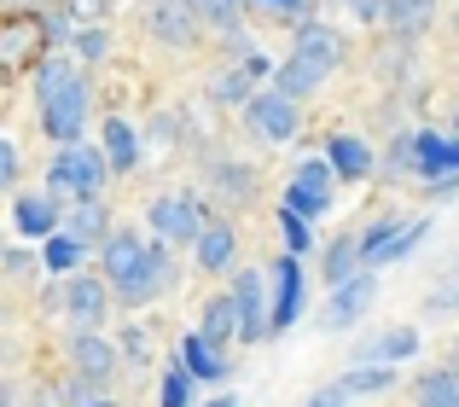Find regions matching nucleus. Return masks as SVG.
I'll return each instance as SVG.
<instances>
[{
  "mask_svg": "<svg viewBox=\"0 0 459 407\" xmlns=\"http://www.w3.org/2000/svg\"><path fill=\"white\" fill-rule=\"evenodd\" d=\"M100 273L111 280V291L123 297L128 308L157 303V297L175 285V262H169V245L140 227H117L111 238L100 245Z\"/></svg>",
  "mask_w": 459,
  "mask_h": 407,
  "instance_id": "obj_1",
  "label": "nucleus"
},
{
  "mask_svg": "<svg viewBox=\"0 0 459 407\" xmlns=\"http://www.w3.org/2000/svg\"><path fill=\"white\" fill-rule=\"evenodd\" d=\"M35 100H41V134L58 146H76L88 134V82H82L76 58L41 53L35 65Z\"/></svg>",
  "mask_w": 459,
  "mask_h": 407,
  "instance_id": "obj_2",
  "label": "nucleus"
},
{
  "mask_svg": "<svg viewBox=\"0 0 459 407\" xmlns=\"http://www.w3.org/2000/svg\"><path fill=\"white\" fill-rule=\"evenodd\" d=\"M111 175L117 169H111V158H105V146L76 140V146H58V158L47 163V193L88 204V198H100V186L111 181Z\"/></svg>",
  "mask_w": 459,
  "mask_h": 407,
  "instance_id": "obj_3",
  "label": "nucleus"
},
{
  "mask_svg": "<svg viewBox=\"0 0 459 407\" xmlns=\"http://www.w3.org/2000/svg\"><path fill=\"white\" fill-rule=\"evenodd\" d=\"M210 221L215 215L204 210L198 193H163V198H152V210H146V233L163 238V245H198Z\"/></svg>",
  "mask_w": 459,
  "mask_h": 407,
  "instance_id": "obj_4",
  "label": "nucleus"
},
{
  "mask_svg": "<svg viewBox=\"0 0 459 407\" xmlns=\"http://www.w3.org/2000/svg\"><path fill=\"white\" fill-rule=\"evenodd\" d=\"M425 238H430V215H390V221H372L360 233V250H367V268H395Z\"/></svg>",
  "mask_w": 459,
  "mask_h": 407,
  "instance_id": "obj_5",
  "label": "nucleus"
},
{
  "mask_svg": "<svg viewBox=\"0 0 459 407\" xmlns=\"http://www.w3.org/2000/svg\"><path fill=\"white\" fill-rule=\"evenodd\" d=\"M332 198H337V169H332V158H303L291 169V181H285V210H297V215H308V221H320L325 210H332Z\"/></svg>",
  "mask_w": 459,
  "mask_h": 407,
  "instance_id": "obj_6",
  "label": "nucleus"
},
{
  "mask_svg": "<svg viewBox=\"0 0 459 407\" xmlns=\"http://www.w3.org/2000/svg\"><path fill=\"white\" fill-rule=\"evenodd\" d=\"M233 303H238V343H262L273 338V285L256 268L233 273Z\"/></svg>",
  "mask_w": 459,
  "mask_h": 407,
  "instance_id": "obj_7",
  "label": "nucleus"
},
{
  "mask_svg": "<svg viewBox=\"0 0 459 407\" xmlns=\"http://www.w3.org/2000/svg\"><path fill=\"white\" fill-rule=\"evenodd\" d=\"M111 280L105 273H70L65 285H58V308H65L70 320H76V332H100L105 315H111Z\"/></svg>",
  "mask_w": 459,
  "mask_h": 407,
  "instance_id": "obj_8",
  "label": "nucleus"
},
{
  "mask_svg": "<svg viewBox=\"0 0 459 407\" xmlns=\"http://www.w3.org/2000/svg\"><path fill=\"white\" fill-rule=\"evenodd\" d=\"M245 128H250V140H262V146H285V140H297L303 117H297V100H285L280 88H262L256 100L245 105Z\"/></svg>",
  "mask_w": 459,
  "mask_h": 407,
  "instance_id": "obj_9",
  "label": "nucleus"
},
{
  "mask_svg": "<svg viewBox=\"0 0 459 407\" xmlns=\"http://www.w3.org/2000/svg\"><path fill=\"white\" fill-rule=\"evenodd\" d=\"M372 297H378V273H355L349 285H332V297H325V315H320V326L325 332H355L360 320H367V308H372Z\"/></svg>",
  "mask_w": 459,
  "mask_h": 407,
  "instance_id": "obj_10",
  "label": "nucleus"
},
{
  "mask_svg": "<svg viewBox=\"0 0 459 407\" xmlns=\"http://www.w3.org/2000/svg\"><path fill=\"white\" fill-rule=\"evenodd\" d=\"M70 367H76V378L105 390L117 378V367H123V343L100 338V332H70Z\"/></svg>",
  "mask_w": 459,
  "mask_h": 407,
  "instance_id": "obj_11",
  "label": "nucleus"
},
{
  "mask_svg": "<svg viewBox=\"0 0 459 407\" xmlns=\"http://www.w3.org/2000/svg\"><path fill=\"white\" fill-rule=\"evenodd\" d=\"M419 140V181L437 193V186L459 181V134H437V128H413Z\"/></svg>",
  "mask_w": 459,
  "mask_h": 407,
  "instance_id": "obj_12",
  "label": "nucleus"
},
{
  "mask_svg": "<svg viewBox=\"0 0 459 407\" xmlns=\"http://www.w3.org/2000/svg\"><path fill=\"white\" fill-rule=\"evenodd\" d=\"M12 227H18V238H35V245H47L53 233H65L58 193H12Z\"/></svg>",
  "mask_w": 459,
  "mask_h": 407,
  "instance_id": "obj_13",
  "label": "nucleus"
},
{
  "mask_svg": "<svg viewBox=\"0 0 459 407\" xmlns=\"http://www.w3.org/2000/svg\"><path fill=\"white\" fill-rule=\"evenodd\" d=\"M303 297H308V280H303V256L285 250L273 262V332H291L303 320Z\"/></svg>",
  "mask_w": 459,
  "mask_h": 407,
  "instance_id": "obj_14",
  "label": "nucleus"
},
{
  "mask_svg": "<svg viewBox=\"0 0 459 407\" xmlns=\"http://www.w3.org/2000/svg\"><path fill=\"white\" fill-rule=\"evenodd\" d=\"M47 41H53V35H47V18H23V12H12L6 47H0V70L18 76V70L30 65V53H35V47H47Z\"/></svg>",
  "mask_w": 459,
  "mask_h": 407,
  "instance_id": "obj_15",
  "label": "nucleus"
},
{
  "mask_svg": "<svg viewBox=\"0 0 459 407\" xmlns=\"http://www.w3.org/2000/svg\"><path fill=\"white\" fill-rule=\"evenodd\" d=\"M175 367H186L198 385H221L227 378V355H221V343H210L198 326L180 338V350H175Z\"/></svg>",
  "mask_w": 459,
  "mask_h": 407,
  "instance_id": "obj_16",
  "label": "nucleus"
},
{
  "mask_svg": "<svg viewBox=\"0 0 459 407\" xmlns=\"http://www.w3.org/2000/svg\"><path fill=\"white\" fill-rule=\"evenodd\" d=\"M198 12H192V0H152V35L163 47H192L198 41Z\"/></svg>",
  "mask_w": 459,
  "mask_h": 407,
  "instance_id": "obj_17",
  "label": "nucleus"
},
{
  "mask_svg": "<svg viewBox=\"0 0 459 407\" xmlns=\"http://www.w3.org/2000/svg\"><path fill=\"white\" fill-rule=\"evenodd\" d=\"M233 256H238V227L215 215L204 238L192 245V262H198V273H233Z\"/></svg>",
  "mask_w": 459,
  "mask_h": 407,
  "instance_id": "obj_18",
  "label": "nucleus"
},
{
  "mask_svg": "<svg viewBox=\"0 0 459 407\" xmlns=\"http://www.w3.org/2000/svg\"><path fill=\"white\" fill-rule=\"evenodd\" d=\"M320 273H325V285H349L355 273H367V250H360V233H332V238H325Z\"/></svg>",
  "mask_w": 459,
  "mask_h": 407,
  "instance_id": "obj_19",
  "label": "nucleus"
},
{
  "mask_svg": "<svg viewBox=\"0 0 459 407\" xmlns=\"http://www.w3.org/2000/svg\"><path fill=\"white\" fill-rule=\"evenodd\" d=\"M325 158H332L337 181H372V169H378L372 146H367V140H355V134H332V140H325Z\"/></svg>",
  "mask_w": 459,
  "mask_h": 407,
  "instance_id": "obj_20",
  "label": "nucleus"
},
{
  "mask_svg": "<svg viewBox=\"0 0 459 407\" xmlns=\"http://www.w3.org/2000/svg\"><path fill=\"white\" fill-rule=\"evenodd\" d=\"M325 76H332V70H320V65H314V58H303V53H291L280 70H273V88H280L285 100L303 105L308 93H320V88H325Z\"/></svg>",
  "mask_w": 459,
  "mask_h": 407,
  "instance_id": "obj_21",
  "label": "nucleus"
},
{
  "mask_svg": "<svg viewBox=\"0 0 459 407\" xmlns=\"http://www.w3.org/2000/svg\"><path fill=\"white\" fill-rule=\"evenodd\" d=\"M291 53H303V58H314L320 70H337L343 65V35L332 30V23H320V18H308L303 30H297V47Z\"/></svg>",
  "mask_w": 459,
  "mask_h": 407,
  "instance_id": "obj_22",
  "label": "nucleus"
},
{
  "mask_svg": "<svg viewBox=\"0 0 459 407\" xmlns=\"http://www.w3.org/2000/svg\"><path fill=\"white\" fill-rule=\"evenodd\" d=\"M100 146H105V158H111V169H117V175H128V169L140 163V152H146V140H140V128H134V123L111 117V123L100 128Z\"/></svg>",
  "mask_w": 459,
  "mask_h": 407,
  "instance_id": "obj_23",
  "label": "nucleus"
},
{
  "mask_svg": "<svg viewBox=\"0 0 459 407\" xmlns=\"http://www.w3.org/2000/svg\"><path fill=\"white\" fill-rule=\"evenodd\" d=\"M65 233L76 238V245H105V238H111L117 227H111V210H105L100 198H88V204H70V215H65Z\"/></svg>",
  "mask_w": 459,
  "mask_h": 407,
  "instance_id": "obj_24",
  "label": "nucleus"
},
{
  "mask_svg": "<svg viewBox=\"0 0 459 407\" xmlns=\"http://www.w3.org/2000/svg\"><path fill=\"white\" fill-rule=\"evenodd\" d=\"M419 355V326H390L384 338H372L367 350L355 355V361H384V367H395V361H413Z\"/></svg>",
  "mask_w": 459,
  "mask_h": 407,
  "instance_id": "obj_25",
  "label": "nucleus"
},
{
  "mask_svg": "<svg viewBox=\"0 0 459 407\" xmlns=\"http://www.w3.org/2000/svg\"><path fill=\"white\" fill-rule=\"evenodd\" d=\"M198 332H204L210 343H221V350L238 338V303H233V291H221V297H210V303H204Z\"/></svg>",
  "mask_w": 459,
  "mask_h": 407,
  "instance_id": "obj_26",
  "label": "nucleus"
},
{
  "mask_svg": "<svg viewBox=\"0 0 459 407\" xmlns=\"http://www.w3.org/2000/svg\"><path fill=\"white\" fill-rule=\"evenodd\" d=\"M413 407H459V373H454V367H430V373H419Z\"/></svg>",
  "mask_w": 459,
  "mask_h": 407,
  "instance_id": "obj_27",
  "label": "nucleus"
},
{
  "mask_svg": "<svg viewBox=\"0 0 459 407\" xmlns=\"http://www.w3.org/2000/svg\"><path fill=\"white\" fill-rule=\"evenodd\" d=\"M337 385L349 390V396H384V390L395 385V367H384V361H355Z\"/></svg>",
  "mask_w": 459,
  "mask_h": 407,
  "instance_id": "obj_28",
  "label": "nucleus"
},
{
  "mask_svg": "<svg viewBox=\"0 0 459 407\" xmlns=\"http://www.w3.org/2000/svg\"><path fill=\"white\" fill-rule=\"evenodd\" d=\"M82 250H88V245H76L70 233H53L41 245V268L58 273V280H70V273H82Z\"/></svg>",
  "mask_w": 459,
  "mask_h": 407,
  "instance_id": "obj_29",
  "label": "nucleus"
},
{
  "mask_svg": "<svg viewBox=\"0 0 459 407\" xmlns=\"http://www.w3.org/2000/svg\"><path fill=\"white\" fill-rule=\"evenodd\" d=\"M437 18V0H390V30L395 35H425Z\"/></svg>",
  "mask_w": 459,
  "mask_h": 407,
  "instance_id": "obj_30",
  "label": "nucleus"
},
{
  "mask_svg": "<svg viewBox=\"0 0 459 407\" xmlns=\"http://www.w3.org/2000/svg\"><path fill=\"white\" fill-rule=\"evenodd\" d=\"M157 407H198V378L186 367H169L163 385H157Z\"/></svg>",
  "mask_w": 459,
  "mask_h": 407,
  "instance_id": "obj_31",
  "label": "nucleus"
},
{
  "mask_svg": "<svg viewBox=\"0 0 459 407\" xmlns=\"http://www.w3.org/2000/svg\"><path fill=\"white\" fill-rule=\"evenodd\" d=\"M384 163H390V181H419V140L402 134V140L390 146V158H384Z\"/></svg>",
  "mask_w": 459,
  "mask_h": 407,
  "instance_id": "obj_32",
  "label": "nucleus"
},
{
  "mask_svg": "<svg viewBox=\"0 0 459 407\" xmlns=\"http://www.w3.org/2000/svg\"><path fill=\"white\" fill-rule=\"evenodd\" d=\"M280 233H285V250H291V256H303V250H314V227H308V215L285 210V204H280Z\"/></svg>",
  "mask_w": 459,
  "mask_h": 407,
  "instance_id": "obj_33",
  "label": "nucleus"
},
{
  "mask_svg": "<svg viewBox=\"0 0 459 407\" xmlns=\"http://www.w3.org/2000/svg\"><path fill=\"white\" fill-rule=\"evenodd\" d=\"M238 6H245V0H192V12H198L210 30H238Z\"/></svg>",
  "mask_w": 459,
  "mask_h": 407,
  "instance_id": "obj_34",
  "label": "nucleus"
},
{
  "mask_svg": "<svg viewBox=\"0 0 459 407\" xmlns=\"http://www.w3.org/2000/svg\"><path fill=\"white\" fill-rule=\"evenodd\" d=\"M70 41H76V53H82V58H93V65L111 53V30H105V23H82Z\"/></svg>",
  "mask_w": 459,
  "mask_h": 407,
  "instance_id": "obj_35",
  "label": "nucleus"
},
{
  "mask_svg": "<svg viewBox=\"0 0 459 407\" xmlns=\"http://www.w3.org/2000/svg\"><path fill=\"white\" fill-rule=\"evenodd\" d=\"M215 186H221V193H233V198H250V193H256V181H250L245 163H215Z\"/></svg>",
  "mask_w": 459,
  "mask_h": 407,
  "instance_id": "obj_36",
  "label": "nucleus"
},
{
  "mask_svg": "<svg viewBox=\"0 0 459 407\" xmlns=\"http://www.w3.org/2000/svg\"><path fill=\"white\" fill-rule=\"evenodd\" d=\"M250 12L262 18H291V23H308V0H245Z\"/></svg>",
  "mask_w": 459,
  "mask_h": 407,
  "instance_id": "obj_37",
  "label": "nucleus"
},
{
  "mask_svg": "<svg viewBox=\"0 0 459 407\" xmlns=\"http://www.w3.org/2000/svg\"><path fill=\"white\" fill-rule=\"evenodd\" d=\"M117 343H123V361H134V367H146V361H152V332L128 326V332H123Z\"/></svg>",
  "mask_w": 459,
  "mask_h": 407,
  "instance_id": "obj_38",
  "label": "nucleus"
},
{
  "mask_svg": "<svg viewBox=\"0 0 459 407\" xmlns=\"http://www.w3.org/2000/svg\"><path fill=\"white\" fill-rule=\"evenodd\" d=\"M303 407H355V396H349L343 385H325V390H314Z\"/></svg>",
  "mask_w": 459,
  "mask_h": 407,
  "instance_id": "obj_39",
  "label": "nucleus"
},
{
  "mask_svg": "<svg viewBox=\"0 0 459 407\" xmlns=\"http://www.w3.org/2000/svg\"><path fill=\"white\" fill-rule=\"evenodd\" d=\"M360 23H390V0H349Z\"/></svg>",
  "mask_w": 459,
  "mask_h": 407,
  "instance_id": "obj_40",
  "label": "nucleus"
},
{
  "mask_svg": "<svg viewBox=\"0 0 459 407\" xmlns=\"http://www.w3.org/2000/svg\"><path fill=\"white\" fill-rule=\"evenodd\" d=\"M0 186H18V146L0 140Z\"/></svg>",
  "mask_w": 459,
  "mask_h": 407,
  "instance_id": "obj_41",
  "label": "nucleus"
},
{
  "mask_svg": "<svg viewBox=\"0 0 459 407\" xmlns=\"http://www.w3.org/2000/svg\"><path fill=\"white\" fill-rule=\"evenodd\" d=\"M430 315H448V308H459V280H448V285H442V291H430Z\"/></svg>",
  "mask_w": 459,
  "mask_h": 407,
  "instance_id": "obj_42",
  "label": "nucleus"
},
{
  "mask_svg": "<svg viewBox=\"0 0 459 407\" xmlns=\"http://www.w3.org/2000/svg\"><path fill=\"white\" fill-rule=\"evenodd\" d=\"M6 273H12V280H23V273H30V250H23V245L6 250Z\"/></svg>",
  "mask_w": 459,
  "mask_h": 407,
  "instance_id": "obj_43",
  "label": "nucleus"
},
{
  "mask_svg": "<svg viewBox=\"0 0 459 407\" xmlns=\"http://www.w3.org/2000/svg\"><path fill=\"white\" fill-rule=\"evenodd\" d=\"M105 6H111V0H70V12H76V18H100Z\"/></svg>",
  "mask_w": 459,
  "mask_h": 407,
  "instance_id": "obj_44",
  "label": "nucleus"
},
{
  "mask_svg": "<svg viewBox=\"0 0 459 407\" xmlns=\"http://www.w3.org/2000/svg\"><path fill=\"white\" fill-rule=\"evenodd\" d=\"M198 407H238V396H210V402H198Z\"/></svg>",
  "mask_w": 459,
  "mask_h": 407,
  "instance_id": "obj_45",
  "label": "nucleus"
},
{
  "mask_svg": "<svg viewBox=\"0 0 459 407\" xmlns=\"http://www.w3.org/2000/svg\"><path fill=\"white\" fill-rule=\"evenodd\" d=\"M82 407H117V402H105V396H93V402H82Z\"/></svg>",
  "mask_w": 459,
  "mask_h": 407,
  "instance_id": "obj_46",
  "label": "nucleus"
},
{
  "mask_svg": "<svg viewBox=\"0 0 459 407\" xmlns=\"http://www.w3.org/2000/svg\"><path fill=\"white\" fill-rule=\"evenodd\" d=\"M12 6H35V0H12Z\"/></svg>",
  "mask_w": 459,
  "mask_h": 407,
  "instance_id": "obj_47",
  "label": "nucleus"
},
{
  "mask_svg": "<svg viewBox=\"0 0 459 407\" xmlns=\"http://www.w3.org/2000/svg\"><path fill=\"white\" fill-rule=\"evenodd\" d=\"M454 35H459V12H454Z\"/></svg>",
  "mask_w": 459,
  "mask_h": 407,
  "instance_id": "obj_48",
  "label": "nucleus"
},
{
  "mask_svg": "<svg viewBox=\"0 0 459 407\" xmlns=\"http://www.w3.org/2000/svg\"><path fill=\"white\" fill-rule=\"evenodd\" d=\"M454 128H459V117H454Z\"/></svg>",
  "mask_w": 459,
  "mask_h": 407,
  "instance_id": "obj_49",
  "label": "nucleus"
},
{
  "mask_svg": "<svg viewBox=\"0 0 459 407\" xmlns=\"http://www.w3.org/2000/svg\"><path fill=\"white\" fill-rule=\"evenodd\" d=\"M454 373H459V361H454Z\"/></svg>",
  "mask_w": 459,
  "mask_h": 407,
  "instance_id": "obj_50",
  "label": "nucleus"
}]
</instances>
